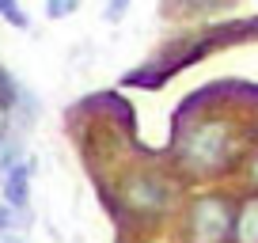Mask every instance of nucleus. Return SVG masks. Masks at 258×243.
I'll return each instance as SVG.
<instances>
[{
  "instance_id": "obj_2",
  "label": "nucleus",
  "mask_w": 258,
  "mask_h": 243,
  "mask_svg": "<svg viewBox=\"0 0 258 243\" xmlns=\"http://www.w3.org/2000/svg\"><path fill=\"white\" fill-rule=\"evenodd\" d=\"M224 152H228V130L220 122H205V126L190 130L178 148L182 163H190L194 171H213L217 163H224Z\"/></svg>"
},
{
  "instance_id": "obj_5",
  "label": "nucleus",
  "mask_w": 258,
  "mask_h": 243,
  "mask_svg": "<svg viewBox=\"0 0 258 243\" xmlns=\"http://www.w3.org/2000/svg\"><path fill=\"white\" fill-rule=\"evenodd\" d=\"M0 16L8 19L12 27H19V31H27V27H31V19H27V12H23V8H16V4H8V0H0Z\"/></svg>"
},
{
  "instance_id": "obj_6",
  "label": "nucleus",
  "mask_w": 258,
  "mask_h": 243,
  "mask_svg": "<svg viewBox=\"0 0 258 243\" xmlns=\"http://www.w3.org/2000/svg\"><path fill=\"white\" fill-rule=\"evenodd\" d=\"M73 12H76V4H73V0H57V4H46V16H49V19L73 16Z\"/></svg>"
},
{
  "instance_id": "obj_1",
  "label": "nucleus",
  "mask_w": 258,
  "mask_h": 243,
  "mask_svg": "<svg viewBox=\"0 0 258 243\" xmlns=\"http://www.w3.org/2000/svg\"><path fill=\"white\" fill-rule=\"evenodd\" d=\"M232 217H235V205L224 194L198 198L190 205V217H186V239L190 243H228Z\"/></svg>"
},
{
  "instance_id": "obj_3",
  "label": "nucleus",
  "mask_w": 258,
  "mask_h": 243,
  "mask_svg": "<svg viewBox=\"0 0 258 243\" xmlns=\"http://www.w3.org/2000/svg\"><path fill=\"white\" fill-rule=\"evenodd\" d=\"M228 243H258V194L243 198L235 205V217H232V235Z\"/></svg>"
},
{
  "instance_id": "obj_10",
  "label": "nucleus",
  "mask_w": 258,
  "mask_h": 243,
  "mask_svg": "<svg viewBox=\"0 0 258 243\" xmlns=\"http://www.w3.org/2000/svg\"><path fill=\"white\" fill-rule=\"evenodd\" d=\"M4 243H19V239H4Z\"/></svg>"
},
{
  "instance_id": "obj_9",
  "label": "nucleus",
  "mask_w": 258,
  "mask_h": 243,
  "mask_svg": "<svg viewBox=\"0 0 258 243\" xmlns=\"http://www.w3.org/2000/svg\"><path fill=\"white\" fill-rule=\"evenodd\" d=\"M250 171H254V183H258V160H254V167H250Z\"/></svg>"
},
{
  "instance_id": "obj_4",
  "label": "nucleus",
  "mask_w": 258,
  "mask_h": 243,
  "mask_svg": "<svg viewBox=\"0 0 258 243\" xmlns=\"http://www.w3.org/2000/svg\"><path fill=\"white\" fill-rule=\"evenodd\" d=\"M27 198H31V163H16V167H8V178H4V205L27 209Z\"/></svg>"
},
{
  "instance_id": "obj_7",
  "label": "nucleus",
  "mask_w": 258,
  "mask_h": 243,
  "mask_svg": "<svg viewBox=\"0 0 258 243\" xmlns=\"http://www.w3.org/2000/svg\"><path fill=\"white\" fill-rule=\"evenodd\" d=\"M19 224V213H12L8 205H0V232H8V228Z\"/></svg>"
},
{
  "instance_id": "obj_8",
  "label": "nucleus",
  "mask_w": 258,
  "mask_h": 243,
  "mask_svg": "<svg viewBox=\"0 0 258 243\" xmlns=\"http://www.w3.org/2000/svg\"><path fill=\"white\" fill-rule=\"evenodd\" d=\"M103 16H106V19H121V16H125V4H106Z\"/></svg>"
}]
</instances>
